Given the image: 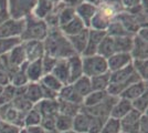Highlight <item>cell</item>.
Instances as JSON below:
<instances>
[{
    "mask_svg": "<svg viewBox=\"0 0 148 133\" xmlns=\"http://www.w3.org/2000/svg\"><path fill=\"white\" fill-rule=\"evenodd\" d=\"M45 54L60 59H68L75 53L66 36L63 34L60 28H49L48 36L43 40Z\"/></svg>",
    "mask_w": 148,
    "mask_h": 133,
    "instance_id": "1",
    "label": "cell"
},
{
    "mask_svg": "<svg viewBox=\"0 0 148 133\" xmlns=\"http://www.w3.org/2000/svg\"><path fill=\"white\" fill-rule=\"evenodd\" d=\"M142 79L134 71L132 63L123 69L111 72L110 76V85L107 88V93L113 96H119L126 88H128L130 84L140 81Z\"/></svg>",
    "mask_w": 148,
    "mask_h": 133,
    "instance_id": "2",
    "label": "cell"
},
{
    "mask_svg": "<svg viewBox=\"0 0 148 133\" xmlns=\"http://www.w3.org/2000/svg\"><path fill=\"white\" fill-rule=\"evenodd\" d=\"M49 28L43 19L36 17L33 13L25 18V29L20 36L22 42L25 41H43L48 36Z\"/></svg>",
    "mask_w": 148,
    "mask_h": 133,
    "instance_id": "3",
    "label": "cell"
},
{
    "mask_svg": "<svg viewBox=\"0 0 148 133\" xmlns=\"http://www.w3.org/2000/svg\"><path fill=\"white\" fill-rule=\"evenodd\" d=\"M82 65H83V76L87 78H92L108 72L107 60L99 54L82 57Z\"/></svg>",
    "mask_w": 148,
    "mask_h": 133,
    "instance_id": "4",
    "label": "cell"
},
{
    "mask_svg": "<svg viewBox=\"0 0 148 133\" xmlns=\"http://www.w3.org/2000/svg\"><path fill=\"white\" fill-rule=\"evenodd\" d=\"M38 0H9L8 1V14L11 19H25L33 12Z\"/></svg>",
    "mask_w": 148,
    "mask_h": 133,
    "instance_id": "5",
    "label": "cell"
},
{
    "mask_svg": "<svg viewBox=\"0 0 148 133\" xmlns=\"http://www.w3.org/2000/svg\"><path fill=\"white\" fill-rule=\"evenodd\" d=\"M23 118H25V113L19 112L10 103L0 105V120L3 123L11 124L19 129H23L25 127Z\"/></svg>",
    "mask_w": 148,
    "mask_h": 133,
    "instance_id": "6",
    "label": "cell"
},
{
    "mask_svg": "<svg viewBox=\"0 0 148 133\" xmlns=\"http://www.w3.org/2000/svg\"><path fill=\"white\" fill-rule=\"evenodd\" d=\"M117 96H113V95L108 94V96L105 99L102 103H99L95 107H91V108H83L82 110L87 114L95 116V118H99L103 120H107L111 115V111L113 105L115 104V102L117 101Z\"/></svg>",
    "mask_w": 148,
    "mask_h": 133,
    "instance_id": "7",
    "label": "cell"
},
{
    "mask_svg": "<svg viewBox=\"0 0 148 133\" xmlns=\"http://www.w3.org/2000/svg\"><path fill=\"white\" fill-rule=\"evenodd\" d=\"M25 29V19H9L0 23V38H20Z\"/></svg>",
    "mask_w": 148,
    "mask_h": 133,
    "instance_id": "8",
    "label": "cell"
},
{
    "mask_svg": "<svg viewBox=\"0 0 148 133\" xmlns=\"http://www.w3.org/2000/svg\"><path fill=\"white\" fill-rule=\"evenodd\" d=\"M106 30H97V29H88V39H87V44L84 52L82 53V57L86 56H93L96 54L97 48L102 40L106 36Z\"/></svg>",
    "mask_w": 148,
    "mask_h": 133,
    "instance_id": "9",
    "label": "cell"
},
{
    "mask_svg": "<svg viewBox=\"0 0 148 133\" xmlns=\"http://www.w3.org/2000/svg\"><path fill=\"white\" fill-rule=\"evenodd\" d=\"M23 49L25 52V58L28 62H32L39 59H42L45 52H44V44L43 41H37V40H31V41H25L22 42Z\"/></svg>",
    "mask_w": 148,
    "mask_h": 133,
    "instance_id": "10",
    "label": "cell"
},
{
    "mask_svg": "<svg viewBox=\"0 0 148 133\" xmlns=\"http://www.w3.org/2000/svg\"><path fill=\"white\" fill-rule=\"evenodd\" d=\"M142 114L135 110H132L127 115L119 120L121 129L124 133H138L139 131V119Z\"/></svg>",
    "mask_w": 148,
    "mask_h": 133,
    "instance_id": "11",
    "label": "cell"
},
{
    "mask_svg": "<svg viewBox=\"0 0 148 133\" xmlns=\"http://www.w3.org/2000/svg\"><path fill=\"white\" fill-rule=\"evenodd\" d=\"M75 9V14L80 18L86 28L90 29V25H91V20L94 17V14L97 11V7L87 2V1H83L80 5L74 7Z\"/></svg>",
    "mask_w": 148,
    "mask_h": 133,
    "instance_id": "12",
    "label": "cell"
},
{
    "mask_svg": "<svg viewBox=\"0 0 148 133\" xmlns=\"http://www.w3.org/2000/svg\"><path fill=\"white\" fill-rule=\"evenodd\" d=\"M106 60H107L108 71L114 72V71H117V70L130 65L133 61V58L130 56V53H114Z\"/></svg>",
    "mask_w": 148,
    "mask_h": 133,
    "instance_id": "13",
    "label": "cell"
},
{
    "mask_svg": "<svg viewBox=\"0 0 148 133\" xmlns=\"http://www.w3.org/2000/svg\"><path fill=\"white\" fill-rule=\"evenodd\" d=\"M34 108L39 111L41 114V118H47V116H56L59 114V101L56 100H47L43 99L39 101L37 104L33 105Z\"/></svg>",
    "mask_w": 148,
    "mask_h": 133,
    "instance_id": "14",
    "label": "cell"
},
{
    "mask_svg": "<svg viewBox=\"0 0 148 133\" xmlns=\"http://www.w3.org/2000/svg\"><path fill=\"white\" fill-rule=\"evenodd\" d=\"M145 92H147V81L140 80L138 82L130 84L128 88L125 89L118 98H123V99H126L132 102L133 100L137 99L138 96L144 94Z\"/></svg>",
    "mask_w": 148,
    "mask_h": 133,
    "instance_id": "15",
    "label": "cell"
},
{
    "mask_svg": "<svg viewBox=\"0 0 148 133\" xmlns=\"http://www.w3.org/2000/svg\"><path fill=\"white\" fill-rule=\"evenodd\" d=\"M23 91H25V85L21 87V88H17V92H16V95L11 101V105L16 110H18L19 112L21 113H27L29 110L33 108V104L31 103L27 98L23 94Z\"/></svg>",
    "mask_w": 148,
    "mask_h": 133,
    "instance_id": "16",
    "label": "cell"
},
{
    "mask_svg": "<svg viewBox=\"0 0 148 133\" xmlns=\"http://www.w3.org/2000/svg\"><path fill=\"white\" fill-rule=\"evenodd\" d=\"M70 43L72 45L73 50L75 51L76 54L82 56V53L84 52L85 48L87 44V39H88V28H85L83 31H81L80 33L75 34V36H71L68 37Z\"/></svg>",
    "mask_w": 148,
    "mask_h": 133,
    "instance_id": "17",
    "label": "cell"
},
{
    "mask_svg": "<svg viewBox=\"0 0 148 133\" xmlns=\"http://www.w3.org/2000/svg\"><path fill=\"white\" fill-rule=\"evenodd\" d=\"M51 73L56 76L63 85L70 84V70H69V64L66 59L58 60L56 67L53 68Z\"/></svg>",
    "mask_w": 148,
    "mask_h": 133,
    "instance_id": "18",
    "label": "cell"
},
{
    "mask_svg": "<svg viewBox=\"0 0 148 133\" xmlns=\"http://www.w3.org/2000/svg\"><path fill=\"white\" fill-rule=\"evenodd\" d=\"M90 122H91V115L81 109L80 112L73 118L72 131L76 133H88Z\"/></svg>",
    "mask_w": 148,
    "mask_h": 133,
    "instance_id": "19",
    "label": "cell"
},
{
    "mask_svg": "<svg viewBox=\"0 0 148 133\" xmlns=\"http://www.w3.org/2000/svg\"><path fill=\"white\" fill-rule=\"evenodd\" d=\"M70 70V83H73L75 80L83 76V65H82V56L74 54L66 59Z\"/></svg>",
    "mask_w": 148,
    "mask_h": 133,
    "instance_id": "20",
    "label": "cell"
},
{
    "mask_svg": "<svg viewBox=\"0 0 148 133\" xmlns=\"http://www.w3.org/2000/svg\"><path fill=\"white\" fill-rule=\"evenodd\" d=\"M132 110H133L132 102L126 100V99H123V98H118L117 101L115 102V104L112 108L110 116L114 118V119H117V120H121L125 115L130 113Z\"/></svg>",
    "mask_w": 148,
    "mask_h": 133,
    "instance_id": "21",
    "label": "cell"
},
{
    "mask_svg": "<svg viewBox=\"0 0 148 133\" xmlns=\"http://www.w3.org/2000/svg\"><path fill=\"white\" fill-rule=\"evenodd\" d=\"M130 56L133 59H147V40H144L138 34H135L133 37Z\"/></svg>",
    "mask_w": 148,
    "mask_h": 133,
    "instance_id": "22",
    "label": "cell"
},
{
    "mask_svg": "<svg viewBox=\"0 0 148 133\" xmlns=\"http://www.w3.org/2000/svg\"><path fill=\"white\" fill-rule=\"evenodd\" d=\"M25 73H27L29 82H39L41 78L44 76L41 59L32 61V62H28L27 68H25Z\"/></svg>",
    "mask_w": 148,
    "mask_h": 133,
    "instance_id": "23",
    "label": "cell"
},
{
    "mask_svg": "<svg viewBox=\"0 0 148 133\" xmlns=\"http://www.w3.org/2000/svg\"><path fill=\"white\" fill-rule=\"evenodd\" d=\"M23 94L33 105L43 99L42 89L39 82H29L28 84H25Z\"/></svg>",
    "mask_w": 148,
    "mask_h": 133,
    "instance_id": "24",
    "label": "cell"
},
{
    "mask_svg": "<svg viewBox=\"0 0 148 133\" xmlns=\"http://www.w3.org/2000/svg\"><path fill=\"white\" fill-rule=\"evenodd\" d=\"M58 100L73 102V103L80 104V105H82V103H83V99L74 91L72 84H66V85L62 87V89L58 93Z\"/></svg>",
    "mask_w": 148,
    "mask_h": 133,
    "instance_id": "25",
    "label": "cell"
},
{
    "mask_svg": "<svg viewBox=\"0 0 148 133\" xmlns=\"http://www.w3.org/2000/svg\"><path fill=\"white\" fill-rule=\"evenodd\" d=\"M86 27L84 25V22L77 17L75 16L73 19L71 20L70 22H68L66 25L60 27V30L63 32L64 36L66 37H71V36H75L77 33H80L81 31H83Z\"/></svg>",
    "mask_w": 148,
    "mask_h": 133,
    "instance_id": "26",
    "label": "cell"
},
{
    "mask_svg": "<svg viewBox=\"0 0 148 133\" xmlns=\"http://www.w3.org/2000/svg\"><path fill=\"white\" fill-rule=\"evenodd\" d=\"M70 84H72L74 91L80 95L83 100H84V98H85L88 93L92 92L90 78H87V76H82L81 78H79L77 80H75L73 83H70Z\"/></svg>",
    "mask_w": 148,
    "mask_h": 133,
    "instance_id": "27",
    "label": "cell"
},
{
    "mask_svg": "<svg viewBox=\"0 0 148 133\" xmlns=\"http://www.w3.org/2000/svg\"><path fill=\"white\" fill-rule=\"evenodd\" d=\"M133 37L134 36L113 37L115 53H130L132 47H133Z\"/></svg>",
    "mask_w": 148,
    "mask_h": 133,
    "instance_id": "28",
    "label": "cell"
},
{
    "mask_svg": "<svg viewBox=\"0 0 148 133\" xmlns=\"http://www.w3.org/2000/svg\"><path fill=\"white\" fill-rule=\"evenodd\" d=\"M108 96L107 91H92L91 93L84 98L82 107L83 108H91V107H95L99 103L104 101L105 99Z\"/></svg>",
    "mask_w": 148,
    "mask_h": 133,
    "instance_id": "29",
    "label": "cell"
},
{
    "mask_svg": "<svg viewBox=\"0 0 148 133\" xmlns=\"http://www.w3.org/2000/svg\"><path fill=\"white\" fill-rule=\"evenodd\" d=\"M110 76H111V72L108 71L103 74L90 78L92 91H106L110 85Z\"/></svg>",
    "mask_w": 148,
    "mask_h": 133,
    "instance_id": "30",
    "label": "cell"
},
{
    "mask_svg": "<svg viewBox=\"0 0 148 133\" xmlns=\"http://www.w3.org/2000/svg\"><path fill=\"white\" fill-rule=\"evenodd\" d=\"M115 53V49H114V39L113 37L106 34L104 39L102 40V42L99 43V48H97V52L96 54H99L105 59L110 58Z\"/></svg>",
    "mask_w": 148,
    "mask_h": 133,
    "instance_id": "31",
    "label": "cell"
},
{
    "mask_svg": "<svg viewBox=\"0 0 148 133\" xmlns=\"http://www.w3.org/2000/svg\"><path fill=\"white\" fill-rule=\"evenodd\" d=\"M27 63H28V61H27L25 63L22 64L14 73H12V76L10 78V84H12L13 87H16V88H21V87H23V85L29 83L28 76H27V73H25Z\"/></svg>",
    "mask_w": 148,
    "mask_h": 133,
    "instance_id": "32",
    "label": "cell"
},
{
    "mask_svg": "<svg viewBox=\"0 0 148 133\" xmlns=\"http://www.w3.org/2000/svg\"><path fill=\"white\" fill-rule=\"evenodd\" d=\"M58 101H59V113L66 115V116L74 118L82 109V105L73 103V102L61 101V100H58Z\"/></svg>",
    "mask_w": 148,
    "mask_h": 133,
    "instance_id": "33",
    "label": "cell"
},
{
    "mask_svg": "<svg viewBox=\"0 0 148 133\" xmlns=\"http://www.w3.org/2000/svg\"><path fill=\"white\" fill-rule=\"evenodd\" d=\"M53 7H54V2H52L51 0H38L37 6L32 13L40 19H44L51 12Z\"/></svg>",
    "mask_w": 148,
    "mask_h": 133,
    "instance_id": "34",
    "label": "cell"
},
{
    "mask_svg": "<svg viewBox=\"0 0 148 133\" xmlns=\"http://www.w3.org/2000/svg\"><path fill=\"white\" fill-rule=\"evenodd\" d=\"M39 83H40L41 85H43L44 88L49 89V90L56 92V93H59V91H60L62 89V87H63V84H62L52 73L44 74V76L41 78V80L39 81Z\"/></svg>",
    "mask_w": 148,
    "mask_h": 133,
    "instance_id": "35",
    "label": "cell"
},
{
    "mask_svg": "<svg viewBox=\"0 0 148 133\" xmlns=\"http://www.w3.org/2000/svg\"><path fill=\"white\" fill-rule=\"evenodd\" d=\"M40 123H41V114L39 113V111L34 107L31 110H29L27 113H25L23 124H25V129L40 127Z\"/></svg>",
    "mask_w": 148,
    "mask_h": 133,
    "instance_id": "36",
    "label": "cell"
},
{
    "mask_svg": "<svg viewBox=\"0 0 148 133\" xmlns=\"http://www.w3.org/2000/svg\"><path fill=\"white\" fill-rule=\"evenodd\" d=\"M72 123H73V118L59 113L56 115V132L64 133L71 131L72 130Z\"/></svg>",
    "mask_w": 148,
    "mask_h": 133,
    "instance_id": "37",
    "label": "cell"
},
{
    "mask_svg": "<svg viewBox=\"0 0 148 133\" xmlns=\"http://www.w3.org/2000/svg\"><path fill=\"white\" fill-rule=\"evenodd\" d=\"M132 65L134 68V71L138 74V76L143 81H147V59H133Z\"/></svg>",
    "mask_w": 148,
    "mask_h": 133,
    "instance_id": "38",
    "label": "cell"
},
{
    "mask_svg": "<svg viewBox=\"0 0 148 133\" xmlns=\"http://www.w3.org/2000/svg\"><path fill=\"white\" fill-rule=\"evenodd\" d=\"M21 42L22 41L20 38H0V57L9 53Z\"/></svg>",
    "mask_w": 148,
    "mask_h": 133,
    "instance_id": "39",
    "label": "cell"
},
{
    "mask_svg": "<svg viewBox=\"0 0 148 133\" xmlns=\"http://www.w3.org/2000/svg\"><path fill=\"white\" fill-rule=\"evenodd\" d=\"M132 108L140 114L147 113V108H148V93L145 92L144 94L138 96L137 99L132 101Z\"/></svg>",
    "mask_w": 148,
    "mask_h": 133,
    "instance_id": "40",
    "label": "cell"
},
{
    "mask_svg": "<svg viewBox=\"0 0 148 133\" xmlns=\"http://www.w3.org/2000/svg\"><path fill=\"white\" fill-rule=\"evenodd\" d=\"M17 92V88L13 87L12 84H7L2 89V92L0 94V105H3V104H8V103H11L12 99L16 95Z\"/></svg>",
    "mask_w": 148,
    "mask_h": 133,
    "instance_id": "41",
    "label": "cell"
},
{
    "mask_svg": "<svg viewBox=\"0 0 148 133\" xmlns=\"http://www.w3.org/2000/svg\"><path fill=\"white\" fill-rule=\"evenodd\" d=\"M121 132H122V129H121L119 120L110 116L104 122V124H103L102 130H101L99 133H121Z\"/></svg>",
    "mask_w": 148,
    "mask_h": 133,
    "instance_id": "42",
    "label": "cell"
},
{
    "mask_svg": "<svg viewBox=\"0 0 148 133\" xmlns=\"http://www.w3.org/2000/svg\"><path fill=\"white\" fill-rule=\"evenodd\" d=\"M75 16H76V14H75V9H74V7L65 6L62 9V11L60 12V14H59V28L62 27V25H66L68 22H70Z\"/></svg>",
    "mask_w": 148,
    "mask_h": 133,
    "instance_id": "43",
    "label": "cell"
},
{
    "mask_svg": "<svg viewBox=\"0 0 148 133\" xmlns=\"http://www.w3.org/2000/svg\"><path fill=\"white\" fill-rule=\"evenodd\" d=\"M56 61L58 59L51 57V56H48V54H44L42 59H41V62H42V69H43V73L44 74H48V73H51L53 68L56 67Z\"/></svg>",
    "mask_w": 148,
    "mask_h": 133,
    "instance_id": "44",
    "label": "cell"
},
{
    "mask_svg": "<svg viewBox=\"0 0 148 133\" xmlns=\"http://www.w3.org/2000/svg\"><path fill=\"white\" fill-rule=\"evenodd\" d=\"M10 78H11V74L6 68L3 60L0 57V85L5 87L7 84H9L10 83Z\"/></svg>",
    "mask_w": 148,
    "mask_h": 133,
    "instance_id": "45",
    "label": "cell"
},
{
    "mask_svg": "<svg viewBox=\"0 0 148 133\" xmlns=\"http://www.w3.org/2000/svg\"><path fill=\"white\" fill-rule=\"evenodd\" d=\"M21 129H19L17 127H13L11 124L8 123H1L0 125V133H19Z\"/></svg>",
    "mask_w": 148,
    "mask_h": 133,
    "instance_id": "46",
    "label": "cell"
},
{
    "mask_svg": "<svg viewBox=\"0 0 148 133\" xmlns=\"http://www.w3.org/2000/svg\"><path fill=\"white\" fill-rule=\"evenodd\" d=\"M140 2H142V0H122V5L126 8H128V9L139 6Z\"/></svg>",
    "mask_w": 148,
    "mask_h": 133,
    "instance_id": "47",
    "label": "cell"
},
{
    "mask_svg": "<svg viewBox=\"0 0 148 133\" xmlns=\"http://www.w3.org/2000/svg\"><path fill=\"white\" fill-rule=\"evenodd\" d=\"M27 131H28V133H56V132H47V131L43 130L41 127H28V129H27Z\"/></svg>",
    "mask_w": 148,
    "mask_h": 133,
    "instance_id": "48",
    "label": "cell"
},
{
    "mask_svg": "<svg viewBox=\"0 0 148 133\" xmlns=\"http://www.w3.org/2000/svg\"><path fill=\"white\" fill-rule=\"evenodd\" d=\"M19 133H28V131H27V129L23 127V129H21V130H20V132Z\"/></svg>",
    "mask_w": 148,
    "mask_h": 133,
    "instance_id": "49",
    "label": "cell"
},
{
    "mask_svg": "<svg viewBox=\"0 0 148 133\" xmlns=\"http://www.w3.org/2000/svg\"><path fill=\"white\" fill-rule=\"evenodd\" d=\"M2 89H3V87H2V85H0V94H1V92H2Z\"/></svg>",
    "mask_w": 148,
    "mask_h": 133,
    "instance_id": "50",
    "label": "cell"
},
{
    "mask_svg": "<svg viewBox=\"0 0 148 133\" xmlns=\"http://www.w3.org/2000/svg\"><path fill=\"white\" fill-rule=\"evenodd\" d=\"M64 133H76V132H74V131H72V130H71V131H68V132H64Z\"/></svg>",
    "mask_w": 148,
    "mask_h": 133,
    "instance_id": "51",
    "label": "cell"
},
{
    "mask_svg": "<svg viewBox=\"0 0 148 133\" xmlns=\"http://www.w3.org/2000/svg\"><path fill=\"white\" fill-rule=\"evenodd\" d=\"M121 133H124V132H121Z\"/></svg>",
    "mask_w": 148,
    "mask_h": 133,
    "instance_id": "52",
    "label": "cell"
}]
</instances>
